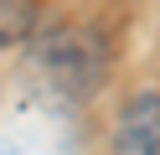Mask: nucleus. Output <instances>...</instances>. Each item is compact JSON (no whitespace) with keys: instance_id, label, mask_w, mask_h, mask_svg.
<instances>
[{"instance_id":"f257e3e1","label":"nucleus","mask_w":160,"mask_h":155,"mask_svg":"<svg viewBox=\"0 0 160 155\" xmlns=\"http://www.w3.org/2000/svg\"><path fill=\"white\" fill-rule=\"evenodd\" d=\"M31 67L62 98H93L108 78V47L93 26H62V31H47L36 41Z\"/></svg>"},{"instance_id":"f03ea898","label":"nucleus","mask_w":160,"mask_h":155,"mask_svg":"<svg viewBox=\"0 0 160 155\" xmlns=\"http://www.w3.org/2000/svg\"><path fill=\"white\" fill-rule=\"evenodd\" d=\"M114 155H160V88L134 93L114 119Z\"/></svg>"},{"instance_id":"7ed1b4c3","label":"nucleus","mask_w":160,"mask_h":155,"mask_svg":"<svg viewBox=\"0 0 160 155\" xmlns=\"http://www.w3.org/2000/svg\"><path fill=\"white\" fill-rule=\"evenodd\" d=\"M36 21H42L36 0H0V52L31 41L36 36Z\"/></svg>"},{"instance_id":"20e7f679","label":"nucleus","mask_w":160,"mask_h":155,"mask_svg":"<svg viewBox=\"0 0 160 155\" xmlns=\"http://www.w3.org/2000/svg\"><path fill=\"white\" fill-rule=\"evenodd\" d=\"M0 155H21V150H16V145H11V140H0Z\"/></svg>"}]
</instances>
